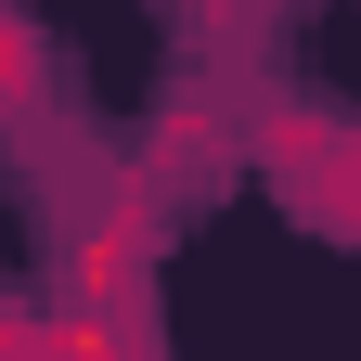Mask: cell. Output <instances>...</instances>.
<instances>
[{
	"instance_id": "1",
	"label": "cell",
	"mask_w": 361,
	"mask_h": 361,
	"mask_svg": "<svg viewBox=\"0 0 361 361\" xmlns=\"http://www.w3.org/2000/svg\"><path fill=\"white\" fill-rule=\"evenodd\" d=\"M258 155H271V180H284V207H310L323 233L361 245V129H348V116L297 104V116H271V129H258Z\"/></svg>"
},
{
	"instance_id": "2",
	"label": "cell",
	"mask_w": 361,
	"mask_h": 361,
	"mask_svg": "<svg viewBox=\"0 0 361 361\" xmlns=\"http://www.w3.org/2000/svg\"><path fill=\"white\" fill-rule=\"evenodd\" d=\"M0 116H39V39L0 13Z\"/></svg>"
},
{
	"instance_id": "3",
	"label": "cell",
	"mask_w": 361,
	"mask_h": 361,
	"mask_svg": "<svg viewBox=\"0 0 361 361\" xmlns=\"http://www.w3.org/2000/svg\"><path fill=\"white\" fill-rule=\"evenodd\" d=\"M0 348H13V323H0Z\"/></svg>"
}]
</instances>
